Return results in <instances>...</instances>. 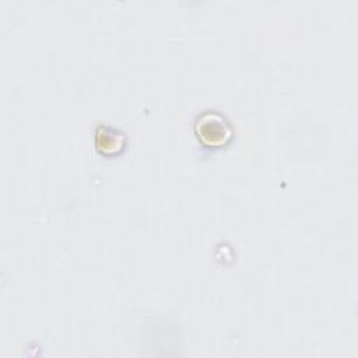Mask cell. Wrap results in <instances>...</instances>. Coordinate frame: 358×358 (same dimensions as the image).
<instances>
[{"instance_id":"cell-1","label":"cell","mask_w":358,"mask_h":358,"mask_svg":"<svg viewBox=\"0 0 358 358\" xmlns=\"http://www.w3.org/2000/svg\"><path fill=\"white\" fill-rule=\"evenodd\" d=\"M197 137L207 145H220L229 140L231 127L217 112H206L199 116L194 124Z\"/></svg>"},{"instance_id":"cell-2","label":"cell","mask_w":358,"mask_h":358,"mask_svg":"<svg viewBox=\"0 0 358 358\" xmlns=\"http://www.w3.org/2000/svg\"><path fill=\"white\" fill-rule=\"evenodd\" d=\"M95 145L103 154H115L123 147V134L109 126H98L95 131Z\"/></svg>"}]
</instances>
